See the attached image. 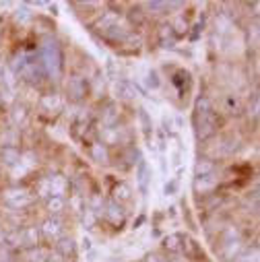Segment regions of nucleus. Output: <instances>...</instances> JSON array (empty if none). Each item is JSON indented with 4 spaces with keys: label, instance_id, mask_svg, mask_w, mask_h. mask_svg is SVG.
<instances>
[{
    "label": "nucleus",
    "instance_id": "30",
    "mask_svg": "<svg viewBox=\"0 0 260 262\" xmlns=\"http://www.w3.org/2000/svg\"><path fill=\"white\" fill-rule=\"evenodd\" d=\"M149 85L159 87V81H157V75H155V73H149Z\"/></svg>",
    "mask_w": 260,
    "mask_h": 262
},
{
    "label": "nucleus",
    "instance_id": "1",
    "mask_svg": "<svg viewBox=\"0 0 260 262\" xmlns=\"http://www.w3.org/2000/svg\"><path fill=\"white\" fill-rule=\"evenodd\" d=\"M39 64L46 75L50 77H60L62 75V67H64V56L62 50L56 41H46L39 50Z\"/></svg>",
    "mask_w": 260,
    "mask_h": 262
},
{
    "label": "nucleus",
    "instance_id": "16",
    "mask_svg": "<svg viewBox=\"0 0 260 262\" xmlns=\"http://www.w3.org/2000/svg\"><path fill=\"white\" fill-rule=\"evenodd\" d=\"M46 207H48V211L52 215H58V213L64 211V207H67V201H64V196H50Z\"/></svg>",
    "mask_w": 260,
    "mask_h": 262
},
{
    "label": "nucleus",
    "instance_id": "22",
    "mask_svg": "<svg viewBox=\"0 0 260 262\" xmlns=\"http://www.w3.org/2000/svg\"><path fill=\"white\" fill-rule=\"evenodd\" d=\"M95 223H97L95 211H93V209H85V213H83V225H85L87 229H91V227H95Z\"/></svg>",
    "mask_w": 260,
    "mask_h": 262
},
{
    "label": "nucleus",
    "instance_id": "6",
    "mask_svg": "<svg viewBox=\"0 0 260 262\" xmlns=\"http://www.w3.org/2000/svg\"><path fill=\"white\" fill-rule=\"evenodd\" d=\"M67 93L73 101H81L87 95V81L83 77H71L67 83Z\"/></svg>",
    "mask_w": 260,
    "mask_h": 262
},
{
    "label": "nucleus",
    "instance_id": "23",
    "mask_svg": "<svg viewBox=\"0 0 260 262\" xmlns=\"http://www.w3.org/2000/svg\"><path fill=\"white\" fill-rule=\"evenodd\" d=\"M21 237H23L27 244H37V239H39V231H37L35 227H29V229H25V231L21 233Z\"/></svg>",
    "mask_w": 260,
    "mask_h": 262
},
{
    "label": "nucleus",
    "instance_id": "28",
    "mask_svg": "<svg viewBox=\"0 0 260 262\" xmlns=\"http://www.w3.org/2000/svg\"><path fill=\"white\" fill-rule=\"evenodd\" d=\"M141 184H143V188H145V184H147V165L141 161Z\"/></svg>",
    "mask_w": 260,
    "mask_h": 262
},
{
    "label": "nucleus",
    "instance_id": "15",
    "mask_svg": "<svg viewBox=\"0 0 260 262\" xmlns=\"http://www.w3.org/2000/svg\"><path fill=\"white\" fill-rule=\"evenodd\" d=\"M91 157H93V161H97V163H107V161H110V155H107V149H105L103 143L91 145Z\"/></svg>",
    "mask_w": 260,
    "mask_h": 262
},
{
    "label": "nucleus",
    "instance_id": "27",
    "mask_svg": "<svg viewBox=\"0 0 260 262\" xmlns=\"http://www.w3.org/2000/svg\"><path fill=\"white\" fill-rule=\"evenodd\" d=\"M0 262H13V254L7 246H0Z\"/></svg>",
    "mask_w": 260,
    "mask_h": 262
},
{
    "label": "nucleus",
    "instance_id": "12",
    "mask_svg": "<svg viewBox=\"0 0 260 262\" xmlns=\"http://www.w3.org/2000/svg\"><path fill=\"white\" fill-rule=\"evenodd\" d=\"M240 237L237 235H233V237H229V233H225V246H223V256L227 258V260H233L235 258V254L240 252Z\"/></svg>",
    "mask_w": 260,
    "mask_h": 262
},
{
    "label": "nucleus",
    "instance_id": "9",
    "mask_svg": "<svg viewBox=\"0 0 260 262\" xmlns=\"http://www.w3.org/2000/svg\"><path fill=\"white\" fill-rule=\"evenodd\" d=\"M62 105H64V101H62V97L56 95V93H48V95H44V97L39 99V107H41L44 112L56 114V112L62 110Z\"/></svg>",
    "mask_w": 260,
    "mask_h": 262
},
{
    "label": "nucleus",
    "instance_id": "3",
    "mask_svg": "<svg viewBox=\"0 0 260 262\" xmlns=\"http://www.w3.org/2000/svg\"><path fill=\"white\" fill-rule=\"evenodd\" d=\"M3 201H5L7 207L21 211V209L29 207L33 199H31V194H29L25 188H7V190L3 192Z\"/></svg>",
    "mask_w": 260,
    "mask_h": 262
},
{
    "label": "nucleus",
    "instance_id": "19",
    "mask_svg": "<svg viewBox=\"0 0 260 262\" xmlns=\"http://www.w3.org/2000/svg\"><path fill=\"white\" fill-rule=\"evenodd\" d=\"M215 186V176H205V178H197L194 180V188L199 192H207Z\"/></svg>",
    "mask_w": 260,
    "mask_h": 262
},
{
    "label": "nucleus",
    "instance_id": "11",
    "mask_svg": "<svg viewBox=\"0 0 260 262\" xmlns=\"http://www.w3.org/2000/svg\"><path fill=\"white\" fill-rule=\"evenodd\" d=\"M56 248H58L60 256H64V258H75L77 256V244H75L73 237H60Z\"/></svg>",
    "mask_w": 260,
    "mask_h": 262
},
{
    "label": "nucleus",
    "instance_id": "17",
    "mask_svg": "<svg viewBox=\"0 0 260 262\" xmlns=\"http://www.w3.org/2000/svg\"><path fill=\"white\" fill-rule=\"evenodd\" d=\"M3 161L7 163V165H17L19 161H21V153H19V149H15V147H5L3 149Z\"/></svg>",
    "mask_w": 260,
    "mask_h": 262
},
{
    "label": "nucleus",
    "instance_id": "32",
    "mask_svg": "<svg viewBox=\"0 0 260 262\" xmlns=\"http://www.w3.org/2000/svg\"><path fill=\"white\" fill-rule=\"evenodd\" d=\"M0 231H3V219H0Z\"/></svg>",
    "mask_w": 260,
    "mask_h": 262
},
{
    "label": "nucleus",
    "instance_id": "18",
    "mask_svg": "<svg viewBox=\"0 0 260 262\" xmlns=\"http://www.w3.org/2000/svg\"><path fill=\"white\" fill-rule=\"evenodd\" d=\"M118 107L114 105V103H110L107 105V110H105V114H103V126L105 128H114V124L118 122Z\"/></svg>",
    "mask_w": 260,
    "mask_h": 262
},
{
    "label": "nucleus",
    "instance_id": "13",
    "mask_svg": "<svg viewBox=\"0 0 260 262\" xmlns=\"http://www.w3.org/2000/svg\"><path fill=\"white\" fill-rule=\"evenodd\" d=\"M215 171V163L211 159H199L194 165V176L197 178H205V176H213Z\"/></svg>",
    "mask_w": 260,
    "mask_h": 262
},
{
    "label": "nucleus",
    "instance_id": "31",
    "mask_svg": "<svg viewBox=\"0 0 260 262\" xmlns=\"http://www.w3.org/2000/svg\"><path fill=\"white\" fill-rule=\"evenodd\" d=\"M83 246H85V250H89V248H91V239H85Z\"/></svg>",
    "mask_w": 260,
    "mask_h": 262
},
{
    "label": "nucleus",
    "instance_id": "29",
    "mask_svg": "<svg viewBox=\"0 0 260 262\" xmlns=\"http://www.w3.org/2000/svg\"><path fill=\"white\" fill-rule=\"evenodd\" d=\"M145 262H165V260H163L159 254H149V256L145 258Z\"/></svg>",
    "mask_w": 260,
    "mask_h": 262
},
{
    "label": "nucleus",
    "instance_id": "24",
    "mask_svg": "<svg viewBox=\"0 0 260 262\" xmlns=\"http://www.w3.org/2000/svg\"><path fill=\"white\" fill-rule=\"evenodd\" d=\"M237 262H258V248L248 250L244 256H240V258H237Z\"/></svg>",
    "mask_w": 260,
    "mask_h": 262
},
{
    "label": "nucleus",
    "instance_id": "5",
    "mask_svg": "<svg viewBox=\"0 0 260 262\" xmlns=\"http://www.w3.org/2000/svg\"><path fill=\"white\" fill-rule=\"evenodd\" d=\"M103 217H105L107 223H112V225H116V227H122L124 221H126V213H124V209L120 207V203H116V201H107V203H105V207H103Z\"/></svg>",
    "mask_w": 260,
    "mask_h": 262
},
{
    "label": "nucleus",
    "instance_id": "7",
    "mask_svg": "<svg viewBox=\"0 0 260 262\" xmlns=\"http://www.w3.org/2000/svg\"><path fill=\"white\" fill-rule=\"evenodd\" d=\"M62 221L60 219H56V217H50V219H46L44 221V225H41V235L46 237V239H54V242H58L60 237H62Z\"/></svg>",
    "mask_w": 260,
    "mask_h": 262
},
{
    "label": "nucleus",
    "instance_id": "26",
    "mask_svg": "<svg viewBox=\"0 0 260 262\" xmlns=\"http://www.w3.org/2000/svg\"><path fill=\"white\" fill-rule=\"evenodd\" d=\"M116 196H118V199H122V201H128V199H130V188H128L126 184L118 186V188H116Z\"/></svg>",
    "mask_w": 260,
    "mask_h": 262
},
{
    "label": "nucleus",
    "instance_id": "8",
    "mask_svg": "<svg viewBox=\"0 0 260 262\" xmlns=\"http://www.w3.org/2000/svg\"><path fill=\"white\" fill-rule=\"evenodd\" d=\"M182 252H184L186 258H190V260H205V252H203V248H201L197 242H194V239H190V237H184Z\"/></svg>",
    "mask_w": 260,
    "mask_h": 262
},
{
    "label": "nucleus",
    "instance_id": "20",
    "mask_svg": "<svg viewBox=\"0 0 260 262\" xmlns=\"http://www.w3.org/2000/svg\"><path fill=\"white\" fill-rule=\"evenodd\" d=\"M27 260H29V262H48V254H46L41 248L33 246V248L27 252Z\"/></svg>",
    "mask_w": 260,
    "mask_h": 262
},
{
    "label": "nucleus",
    "instance_id": "21",
    "mask_svg": "<svg viewBox=\"0 0 260 262\" xmlns=\"http://www.w3.org/2000/svg\"><path fill=\"white\" fill-rule=\"evenodd\" d=\"M11 116H13V122H15L17 126H21V124L27 120V107H25V105H15Z\"/></svg>",
    "mask_w": 260,
    "mask_h": 262
},
{
    "label": "nucleus",
    "instance_id": "4",
    "mask_svg": "<svg viewBox=\"0 0 260 262\" xmlns=\"http://www.w3.org/2000/svg\"><path fill=\"white\" fill-rule=\"evenodd\" d=\"M67 188H69V182L64 180L62 176H50L41 186H39V192L41 196H64L67 194Z\"/></svg>",
    "mask_w": 260,
    "mask_h": 262
},
{
    "label": "nucleus",
    "instance_id": "2",
    "mask_svg": "<svg viewBox=\"0 0 260 262\" xmlns=\"http://www.w3.org/2000/svg\"><path fill=\"white\" fill-rule=\"evenodd\" d=\"M217 130V114L211 110V103L207 97H201L197 101V135L199 139H209Z\"/></svg>",
    "mask_w": 260,
    "mask_h": 262
},
{
    "label": "nucleus",
    "instance_id": "25",
    "mask_svg": "<svg viewBox=\"0 0 260 262\" xmlns=\"http://www.w3.org/2000/svg\"><path fill=\"white\" fill-rule=\"evenodd\" d=\"M118 91H122V93H124V97H135V95H137L135 87L130 85V83H122V85H118Z\"/></svg>",
    "mask_w": 260,
    "mask_h": 262
},
{
    "label": "nucleus",
    "instance_id": "10",
    "mask_svg": "<svg viewBox=\"0 0 260 262\" xmlns=\"http://www.w3.org/2000/svg\"><path fill=\"white\" fill-rule=\"evenodd\" d=\"M176 41H178V33H176V29L171 27V23L161 25V29H159V43H161L163 48H171Z\"/></svg>",
    "mask_w": 260,
    "mask_h": 262
},
{
    "label": "nucleus",
    "instance_id": "14",
    "mask_svg": "<svg viewBox=\"0 0 260 262\" xmlns=\"http://www.w3.org/2000/svg\"><path fill=\"white\" fill-rule=\"evenodd\" d=\"M182 244H184V235L180 233H171L163 239V248L167 252H182Z\"/></svg>",
    "mask_w": 260,
    "mask_h": 262
}]
</instances>
